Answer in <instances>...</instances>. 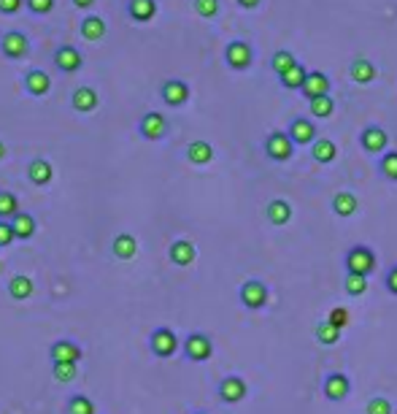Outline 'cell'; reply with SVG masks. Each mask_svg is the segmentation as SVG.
Here are the masks:
<instances>
[{
    "label": "cell",
    "instance_id": "6da1fadb",
    "mask_svg": "<svg viewBox=\"0 0 397 414\" xmlns=\"http://www.w3.org/2000/svg\"><path fill=\"white\" fill-rule=\"evenodd\" d=\"M376 252L367 244H354L346 255H343V268L346 274H360V276H370L376 271Z\"/></svg>",
    "mask_w": 397,
    "mask_h": 414
},
{
    "label": "cell",
    "instance_id": "7a4b0ae2",
    "mask_svg": "<svg viewBox=\"0 0 397 414\" xmlns=\"http://www.w3.org/2000/svg\"><path fill=\"white\" fill-rule=\"evenodd\" d=\"M225 65L235 74H244L254 65V49L246 38H232L225 44Z\"/></svg>",
    "mask_w": 397,
    "mask_h": 414
},
{
    "label": "cell",
    "instance_id": "3957f363",
    "mask_svg": "<svg viewBox=\"0 0 397 414\" xmlns=\"http://www.w3.org/2000/svg\"><path fill=\"white\" fill-rule=\"evenodd\" d=\"M262 149L268 154V160H273V163H287L295 157V149H297V144L290 138L287 130H271L265 141H262Z\"/></svg>",
    "mask_w": 397,
    "mask_h": 414
},
{
    "label": "cell",
    "instance_id": "277c9868",
    "mask_svg": "<svg viewBox=\"0 0 397 414\" xmlns=\"http://www.w3.org/2000/svg\"><path fill=\"white\" fill-rule=\"evenodd\" d=\"M238 298H241V306L249 309V311H260V309L268 306V298H271V290L262 279H246L238 290Z\"/></svg>",
    "mask_w": 397,
    "mask_h": 414
},
{
    "label": "cell",
    "instance_id": "5b68a950",
    "mask_svg": "<svg viewBox=\"0 0 397 414\" xmlns=\"http://www.w3.org/2000/svg\"><path fill=\"white\" fill-rule=\"evenodd\" d=\"M182 350H184V357L186 360H192V363H206V360H211V355H214V341L208 333H189V336L182 341Z\"/></svg>",
    "mask_w": 397,
    "mask_h": 414
},
{
    "label": "cell",
    "instance_id": "8992f818",
    "mask_svg": "<svg viewBox=\"0 0 397 414\" xmlns=\"http://www.w3.org/2000/svg\"><path fill=\"white\" fill-rule=\"evenodd\" d=\"M0 54L6 60H25L30 54V38L22 30H6L0 35Z\"/></svg>",
    "mask_w": 397,
    "mask_h": 414
},
{
    "label": "cell",
    "instance_id": "52a82bcc",
    "mask_svg": "<svg viewBox=\"0 0 397 414\" xmlns=\"http://www.w3.org/2000/svg\"><path fill=\"white\" fill-rule=\"evenodd\" d=\"M52 62H54V68H57L60 74L73 76V74H78V71L84 68V54H81L73 44H60L52 52Z\"/></svg>",
    "mask_w": 397,
    "mask_h": 414
},
{
    "label": "cell",
    "instance_id": "ba28073f",
    "mask_svg": "<svg viewBox=\"0 0 397 414\" xmlns=\"http://www.w3.org/2000/svg\"><path fill=\"white\" fill-rule=\"evenodd\" d=\"M170 133V122L165 120V114L160 111H146L138 120V136L143 141H162Z\"/></svg>",
    "mask_w": 397,
    "mask_h": 414
},
{
    "label": "cell",
    "instance_id": "9c48e42d",
    "mask_svg": "<svg viewBox=\"0 0 397 414\" xmlns=\"http://www.w3.org/2000/svg\"><path fill=\"white\" fill-rule=\"evenodd\" d=\"M352 393V379L343 374V371H330L324 379H321V396L330 401V403H340V401L349 398Z\"/></svg>",
    "mask_w": 397,
    "mask_h": 414
},
{
    "label": "cell",
    "instance_id": "30bf717a",
    "mask_svg": "<svg viewBox=\"0 0 397 414\" xmlns=\"http://www.w3.org/2000/svg\"><path fill=\"white\" fill-rule=\"evenodd\" d=\"M189 98H192V90H189V84L184 81V79H165L162 84H160V100L170 108H182L189 103Z\"/></svg>",
    "mask_w": 397,
    "mask_h": 414
},
{
    "label": "cell",
    "instance_id": "8fae6325",
    "mask_svg": "<svg viewBox=\"0 0 397 414\" xmlns=\"http://www.w3.org/2000/svg\"><path fill=\"white\" fill-rule=\"evenodd\" d=\"M149 350H152L154 357L160 360H168L173 355L179 352V336L170 330V328H157L149 336Z\"/></svg>",
    "mask_w": 397,
    "mask_h": 414
},
{
    "label": "cell",
    "instance_id": "7c38bea8",
    "mask_svg": "<svg viewBox=\"0 0 397 414\" xmlns=\"http://www.w3.org/2000/svg\"><path fill=\"white\" fill-rule=\"evenodd\" d=\"M216 396H219L222 403H227V406H232V403H241V401L249 396V384H246L244 376L230 374V376H225V379L219 382V387H216Z\"/></svg>",
    "mask_w": 397,
    "mask_h": 414
},
{
    "label": "cell",
    "instance_id": "4fadbf2b",
    "mask_svg": "<svg viewBox=\"0 0 397 414\" xmlns=\"http://www.w3.org/2000/svg\"><path fill=\"white\" fill-rule=\"evenodd\" d=\"M360 146L367 154H384L389 146V133L384 130L381 125H365L360 130Z\"/></svg>",
    "mask_w": 397,
    "mask_h": 414
},
{
    "label": "cell",
    "instance_id": "5bb4252c",
    "mask_svg": "<svg viewBox=\"0 0 397 414\" xmlns=\"http://www.w3.org/2000/svg\"><path fill=\"white\" fill-rule=\"evenodd\" d=\"M287 133H290V138L297 146H311L319 138L316 125H314V120H308V117H292L290 125H287Z\"/></svg>",
    "mask_w": 397,
    "mask_h": 414
},
{
    "label": "cell",
    "instance_id": "9a60e30c",
    "mask_svg": "<svg viewBox=\"0 0 397 414\" xmlns=\"http://www.w3.org/2000/svg\"><path fill=\"white\" fill-rule=\"evenodd\" d=\"M49 357H52V363H78L84 357V350L73 338H57L49 347Z\"/></svg>",
    "mask_w": 397,
    "mask_h": 414
},
{
    "label": "cell",
    "instance_id": "2e32d148",
    "mask_svg": "<svg viewBox=\"0 0 397 414\" xmlns=\"http://www.w3.org/2000/svg\"><path fill=\"white\" fill-rule=\"evenodd\" d=\"M22 87L30 98H46L52 92V76L46 74L44 68H30L22 76Z\"/></svg>",
    "mask_w": 397,
    "mask_h": 414
},
{
    "label": "cell",
    "instance_id": "e0dca14e",
    "mask_svg": "<svg viewBox=\"0 0 397 414\" xmlns=\"http://www.w3.org/2000/svg\"><path fill=\"white\" fill-rule=\"evenodd\" d=\"M97 106H100V95H97V90L90 87V84H81V87H76L73 95H71V108H73L76 114H92Z\"/></svg>",
    "mask_w": 397,
    "mask_h": 414
},
{
    "label": "cell",
    "instance_id": "ac0fdd59",
    "mask_svg": "<svg viewBox=\"0 0 397 414\" xmlns=\"http://www.w3.org/2000/svg\"><path fill=\"white\" fill-rule=\"evenodd\" d=\"M157 0H127L124 3V14L130 16V22L136 25H149L157 16Z\"/></svg>",
    "mask_w": 397,
    "mask_h": 414
},
{
    "label": "cell",
    "instance_id": "d6986e66",
    "mask_svg": "<svg viewBox=\"0 0 397 414\" xmlns=\"http://www.w3.org/2000/svg\"><path fill=\"white\" fill-rule=\"evenodd\" d=\"M349 76H352V81H357L360 87H367V84L376 81L379 68L373 65V60H367V57H362V54H357V57L349 62Z\"/></svg>",
    "mask_w": 397,
    "mask_h": 414
},
{
    "label": "cell",
    "instance_id": "ffe728a7",
    "mask_svg": "<svg viewBox=\"0 0 397 414\" xmlns=\"http://www.w3.org/2000/svg\"><path fill=\"white\" fill-rule=\"evenodd\" d=\"M330 90H333V81L324 71H308L306 87H303L300 95L306 100H314V98H321V95H330Z\"/></svg>",
    "mask_w": 397,
    "mask_h": 414
},
{
    "label": "cell",
    "instance_id": "44dd1931",
    "mask_svg": "<svg viewBox=\"0 0 397 414\" xmlns=\"http://www.w3.org/2000/svg\"><path fill=\"white\" fill-rule=\"evenodd\" d=\"M292 203L284 198H273L268 206H265V219L271 222V225H275V228H284V225H290L292 222Z\"/></svg>",
    "mask_w": 397,
    "mask_h": 414
},
{
    "label": "cell",
    "instance_id": "7402d4cb",
    "mask_svg": "<svg viewBox=\"0 0 397 414\" xmlns=\"http://www.w3.org/2000/svg\"><path fill=\"white\" fill-rule=\"evenodd\" d=\"M168 258L173 265H179V268H186V265H192L195 258H198V249L192 241H186V238H176L168 249Z\"/></svg>",
    "mask_w": 397,
    "mask_h": 414
},
{
    "label": "cell",
    "instance_id": "603a6c76",
    "mask_svg": "<svg viewBox=\"0 0 397 414\" xmlns=\"http://www.w3.org/2000/svg\"><path fill=\"white\" fill-rule=\"evenodd\" d=\"M330 206H333V214L340 217V219H349V217L357 214V209H360V200L354 195L352 190H338L333 200H330Z\"/></svg>",
    "mask_w": 397,
    "mask_h": 414
},
{
    "label": "cell",
    "instance_id": "cb8c5ba5",
    "mask_svg": "<svg viewBox=\"0 0 397 414\" xmlns=\"http://www.w3.org/2000/svg\"><path fill=\"white\" fill-rule=\"evenodd\" d=\"M111 255L117 258V260H133L138 255V238L133 233H117L114 236V241H111Z\"/></svg>",
    "mask_w": 397,
    "mask_h": 414
},
{
    "label": "cell",
    "instance_id": "d4e9b609",
    "mask_svg": "<svg viewBox=\"0 0 397 414\" xmlns=\"http://www.w3.org/2000/svg\"><path fill=\"white\" fill-rule=\"evenodd\" d=\"M78 33H81V38H87V41H92V44H95V41H103V38H106L108 25H106V19H103V16L87 14V16H81Z\"/></svg>",
    "mask_w": 397,
    "mask_h": 414
},
{
    "label": "cell",
    "instance_id": "484cf974",
    "mask_svg": "<svg viewBox=\"0 0 397 414\" xmlns=\"http://www.w3.org/2000/svg\"><path fill=\"white\" fill-rule=\"evenodd\" d=\"M52 179H54V168H52L49 160H44V157L30 160V166H28V182L32 187H49Z\"/></svg>",
    "mask_w": 397,
    "mask_h": 414
},
{
    "label": "cell",
    "instance_id": "4316f807",
    "mask_svg": "<svg viewBox=\"0 0 397 414\" xmlns=\"http://www.w3.org/2000/svg\"><path fill=\"white\" fill-rule=\"evenodd\" d=\"M184 157H186L192 166H208V163H214L216 152L208 141H192V144L186 146Z\"/></svg>",
    "mask_w": 397,
    "mask_h": 414
},
{
    "label": "cell",
    "instance_id": "83f0119b",
    "mask_svg": "<svg viewBox=\"0 0 397 414\" xmlns=\"http://www.w3.org/2000/svg\"><path fill=\"white\" fill-rule=\"evenodd\" d=\"M311 157H314V163H319V166H330L338 157V144L333 138H316V141L311 144Z\"/></svg>",
    "mask_w": 397,
    "mask_h": 414
},
{
    "label": "cell",
    "instance_id": "f1b7e54d",
    "mask_svg": "<svg viewBox=\"0 0 397 414\" xmlns=\"http://www.w3.org/2000/svg\"><path fill=\"white\" fill-rule=\"evenodd\" d=\"M306 79H308V71L303 62H297L295 68H290L284 76H278V84L284 87V90H292V92H303L306 87Z\"/></svg>",
    "mask_w": 397,
    "mask_h": 414
},
{
    "label": "cell",
    "instance_id": "f546056e",
    "mask_svg": "<svg viewBox=\"0 0 397 414\" xmlns=\"http://www.w3.org/2000/svg\"><path fill=\"white\" fill-rule=\"evenodd\" d=\"M35 290V282H32L28 274H16L8 279V295L14 298V301H28Z\"/></svg>",
    "mask_w": 397,
    "mask_h": 414
},
{
    "label": "cell",
    "instance_id": "4dcf8cb0",
    "mask_svg": "<svg viewBox=\"0 0 397 414\" xmlns=\"http://www.w3.org/2000/svg\"><path fill=\"white\" fill-rule=\"evenodd\" d=\"M11 228L16 233V241H30L32 236H35V217L30 212H19V214L11 219Z\"/></svg>",
    "mask_w": 397,
    "mask_h": 414
},
{
    "label": "cell",
    "instance_id": "1f68e13d",
    "mask_svg": "<svg viewBox=\"0 0 397 414\" xmlns=\"http://www.w3.org/2000/svg\"><path fill=\"white\" fill-rule=\"evenodd\" d=\"M308 111H311L314 120H330V117L336 114V100H333V95H321V98L308 100Z\"/></svg>",
    "mask_w": 397,
    "mask_h": 414
},
{
    "label": "cell",
    "instance_id": "d6a6232c",
    "mask_svg": "<svg viewBox=\"0 0 397 414\" xmlns=\"http://www.w3.org/2000/svg\"><path fill=\"white\" fill-rule=\"evenodd\" d=\"M314 336H316V341L324 344V347H333V344L340 341V328H336L330 320H321V322H316V328H314Z\"/></svg>",
    "mask_w": 397,
    "mask_h": 414
},
{
    "label": "cell",
    "instance_id": "836d02e7",
    "mask_svg": "<svg viewBox=\"0 0 397 414\" xmlns=\"http://www.w3.org/2000/svg\"><path fill=\"white\" fill-rule=\"evenodd\" d=\"M297 65V57L292 54L290 49H278V52H273L271 54V68H273L275 76H284L290 68H295Z\"/></svg>",
    "mask_w": 397,
    "mask_h": 414
},
{
    "label": "cell",
    "instance_id": "e575fe53",
    "mask_svg": "<svg viewBox=\"0 0 397 414\" xmlns=\"http://www.w3.org/2000/svg\"><path fill=\"white\" fill-rule=\"evenodd\" d=\"M379 173L386 182H397V149H386V152L379 157Z\"/></svg>",
    "mask_w": 397,
    "mask_h": 414
},
{
    "label": "cell",
    "instance_id": "d590c367",
    "mask_svg": "<svg viewBox=\"0 0 397 414\" xmlns=\"http://www.w3.org/2000/svg\"><path fill=\"white\" fill-rule=\"evenodd\" d=\"M16 214H19V198H16V192L0 190V219L11 222Z\"/></svg>",
    "mask_w": 397,
    "mask_h": 414
},
{
    "label": "cell",
    "instance_id": "8d00e7d4",
    "mask_svg": "<svg viewBox=\"0 0 397 414\" xmlns=\"http://www.w3.org/2000/svg\"><path fill=\"white\" fill-rule=\"evenodd\" d=\"M65 412L68 414H97V406H95V401H92L90 396H81V393H76V396H71V398H68Z\"/></svg>",
    "mask_w": 397,
    "mask_h": 414
},
{
    "label": "cell",
    "instance_id": "74e56055",
    "mask_svg": "<svg viewBox=\"0 0 397 414\" xmlns=\"http://www.w3.org/2000/svg\"><path fill=\"white\" fill-rule=\"evenodd\" d=\"M343 292H346L349 298H362L367 292V276L346 274V279H343Z\"/></svg>",
    "mask_w": 397,
    "mask_h": 414
},
{
    "label": "cell",
    "instance_id": "f35d334b",
    "mask_svg": "<svg viewBox=\"0 0 397 414\" xmlns=\"http://www.w3.org/2000/svg\"><path fill=\"white\" fill-rule=\"evenodd\" d=\"M219 8H222L219 0H192V11H195L200 19H216V16H219Z\"/></svg>",
    "mask_w": 397,
    "mask_h": 414
},
{
    "label": "cell",
    "instance_id": "ab89813d",
    "mask_svg": "<svg viewBox=\"0 0 397 414\" xmlns=\"http://www.w3.org/2000/svg\"><path fill=\"white\" fill-rule=\"evenodd\" d=\"M78 374V363H52V376L60 384L73 382Z\"/></svg>",
    "mask_w": 397,
    "mask_h": 414
},
{
    "label": "cell",
    "instance_id": "60d3db41",
    "mask_svg": "<svg viewBox=\"0 0 397 414\" xmlns=\"http://www.w3.org/2000/svg\"><path fill=\"white\" fill-rule=\"evenodd\" d=\"M365 414H395V403L384 396H373L367 401V409Z\"/></svg>",
    "mask_w": 397,
    "mask_h": 414
},
{
    "label": "cell",
    "instance_id": "b9f144b4",
    "mask_svg": "<svg viewBox=\"0 0 397 414\" xmlns=\"http://www.w3.org/2000/svg\"><path fill=\"white\" fill-rule=\"evenodd\" d=\"M54 6H57V0H25V8L35 16H46L54 11Z\"/></svg>",
    "mask_w": 397,
    "mask_h": 414
},
{
    "label": "cell",
    "instance_id": "7bdbcfd3",
    "mask_svg": "<svg viewBox=\"0 0 397 414\" xmlns=\"http://www.w3.org/2000/svg\"><path fill=\"white\" fill-rule=\"evenodd\" d=\"M16 241V233L11 228V222H6V219H0V249H6V246H11Z\"/></svg>",
    "mask_w": 397,
    "mask_h": 414
},
{
    "label": "cell",
    "instance_id": "ee69618b",
    "mask_svg": "<svg viewBox=\"0 0 397 414\" xmlns=\"http://www.w3.org/2000/svg\"><path fill=\"white\" fill-rule=\"evenodd\" d=\"M384 290L397 298V263L395 265H389V268L384 271Z\"/></svg>",
    "mask_w": 397,
    "mask_h": 414
},
{
    "label": "cell",
    "instance_id": "f6af8a7d",
    "mask_svg": "<svg viewBox=\"0 0 397 414\" xmlns=\"http://www.w3.org/2000/svg\"><path fill=\"white\" fill-rule=\"evenodd\" d=\"M25 8V0H0V14L11 16Z\"/></svg>",
    "mask_w": 397,
    "mask_h": 414
},
{
    "label": "cell",
    "instance_id": "bcb514c9",
    "mask_svg": "<svg viewBox=\"0 0 397 414\" xmlns=\"http://www.w3.org/2000/svg\"><path fill=\"white\" fill-rule=\"evenodd\" d=\"M327 320L333 322L336 328H346V322H349V311H346L343 306H336L333 311H330V317H327Z\"/></svg>",
    "mask_w": 397,
    "mask_h": 414
},
{
    "label": "cell",
    "instance_id": "7dc6e473",
    "mask_svg": "<svg viewBox=\"0 0 397 414\" xmlns=\"http://www.w3.org/2000/svg\"><path fill=\"white\" fill-rule=\"evenodd\" d=\"M95 3H97V0H71V6L78 8V11H92V8H95Z\"/></svg>",
    "mask_w": 397,
    "mask_h": 414
},
{
    "label": "cell",
    "instance_id": "c3c4849f",
    "mask_svg": "<svg viewBox=\"0 0 397 414\" xmlns=\"http://www.w3.org/2000/svg\"><path fill=\"white\" fill-rule=\"evenodd\" d=\"M235 3H238L244 11H254V8H260L262 6V0H235Z\"/></svg>",
    "mask_w": 397,
    "mask_h": 414
},
{
    "label": "cell",
    "instance_id": "681fc988",
    "mask_svg": "<svg viewBox=\"0 0 397 414\" xmlns=\"http://www.w3.org/2000/svg\"><path fill=\"white\" fill-rule=\"evenodd\" d=\"M3 157H6V144L0 141V160H3Z\"/></svg>",
    "mask_w": 397,
    "mask_h": 414
},
{
    "label": "cell",
    "instance_id": "f907efd6",
    "mask_svg": "<svg viewBox=\"0 0 397 414\" xmlns=\"http://www.w3.org/2000/svg\"><path fill=\"white\" fill-rule=\"evenodd\" d=\"M192 414H208V412H192Z\"/></svg>",
    "mask_w": 397,
    "mask_h": 414
},
{
    "label": "cell",
    "instance_id": "816d5d0a",
    "mask_svg": "<svg viewBox=\"0 0 397 414\" xmlns=\"http://www.w3.org/2000/svg\"><path fill=\"white\" fill-rule=\"evenodd\" d=\"M0 271H3V263H0Z\"/></svg>",
    "mask_w": 397,
    "mask_h": 414
}]
</instances>
